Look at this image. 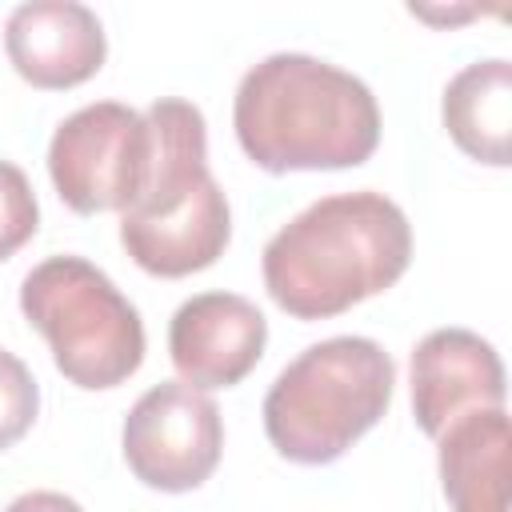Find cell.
<instances>
[{
	"instance_id": "1",
	"label": "cell",
	"mask_w": 512,
	"mask_h": 512,
	"mask_svg": "<svg viewBox=\"0 0 512 512\" xmlns=\"http://www.w3.org/2000/svg\"><path fill=\"white\" fill-rule=\"evenodd\" d=\"M412 260V224L384 192H336L296 212L260 256L268 296L296 320L340 316L392 288Z\"/></svg>"
},
{
	"instance_id": "2",
	"label": "cell",
	"mask_w": 512,
	"mask_h": 512,
	"mask_svg": "<svg viewBox=\"0 0 512 512\" xmlns=\"http://www.w3.org/2000/svg\"><path fill=\"white\" fill-rule=\"evenodd\" d=\"M232 128L264 172L356 168L380 144V108L360 76L308 52H272L240 76Z\"/></svg>"
},
{
	"instance_id": "3",
	"label": "cell",
	"mask_w": 512,
	"mask_h": 512,
	"mask_svg": "<svg viewBox=\"0 0 512 512\" xmlns=\"http://www.w3.org/2000/svg\"><path fill=\"white\" fill-rule=\"evenodd\" d=\"M144 120L152 156L136 200L120 212V244L152 276H192L216 264L232 236L228 196L208 172L204 112L180 96H160Z\"/></svg>"
},
{
	"instance_id": "4",
	"label": "cell",
	"mask_w": 512,
	"mask_h": 512,
	"mask_svg": "<svg viewBox=\"0 0 512 512\" xmlns=\"http://www.w3.org/2000/svg\"><path fill=\"white\" fill-rule=\"evenodd\" d=\"M396 364L368 336H328L280 368L264 396V432L292 464L340 460L392 404Z\"/></svg>"
},
{
	"instance_id": "5",
	"label": "cell",
	"mask_w": 512,
	"mask_h": 512,
	"mask_svg": "<svg viewBox=\"0 0 512 512\" xmlns=\"http://www.w3.org/2000/svg\"><path fill=\"white\" fill-rule=\"evenodd\" d=\"M20 312L76 388H116L144 360L136 304L84 256H48L20 284Z\"/></svg>"
},
{
	"instance_id": "6",
	"label": "cell",
	"mask_w": 512,
	"mask_h": 512,
	"mask_svg": "<svg viewBox=\"0 0 512 512\" xmlns=\"http://www.w3.org/2000/svg\"><path fill=\"white\" fill-rule=\"evenodd\" d=\"M152 156V132L144 112L120 100H96L64 116L48 140V176L60 200L80 212H124Z\"/></svg>"
},
{
	"instance_id": "7",
	"label": "cell",
	"mask_w": 512,
	"mask_h": 512,
	"mask_svg": "<svg viewBox=\"0 0 512 512\" xmlns=\"http://www.w3.org/2000/svg\"><path fill=\"white\" fill-rule=\"evenodd\" d=\"M120 444L140 484L156 492H192L220 464V408L184 380H160L128 408Z\"/></svg>"
},
{
	"instance_id": "8",
	"label": "cell",
	"mask_w": 512,
	"mask_h": 512,
	"mask_svg": "<svg viewBox=\"0 0 512 512\" xmlns=\"http://www.w3.org/2000/svg\"><path fill=\"white\" fill-rule=\"evenodd\" d=\"M268 320L236 292H200L172 312L168 356L192 388H232L264 356Z\"/></svg>"
},
{
	"instance_id": "9",
	"label": "cell",
	"mask_w": 512,
	"mask_h": 512,
	"mask_svg": "<svg viewBox=\"0 0 512 512\" xmlns=\"http://www.w3.org/2000/svg\"><path fill=\"white\" fill-rule=\"evenodd\" d=\"M504 364L496 348L468 328H432L412 348V412L424 436H440L452 420L504 408Z\"/></svg>"
},
{
	"instance_id": "10",
	"label": "cell",
	"mask_w": 512,
	"mask_h": 512,
	"mask_svg": "<svg viewBox=\"0 0 512 512\" xmlns=\"http://www.w3.org/2000/svg\"><path fill=\"white\" fill-rule=\"evenodd\" d=\"M4 52L32 88H72L100 72L108 40L88 4L28 0L8 12Z\"/></svg>"
},
{
	"instance_id": "11",
	"label": "cell",
	"mask_w": 512,
	"mask_h": 512,
	"mask_svg": "<svg viewBox=\"0 0 512 512\" xmlns=\"http://www.w3.org/2000/svg\"><path fill=\"white\" fill-rule=\"evenodd\" d=\"M440 484L452 512H508L512 500V424L504 408H480L436 436Z\"/></svg>"
},
{
	"instance_id": "12",
	"label": "cell",
	"mask_w": 512,
	"mask_h": 512,
	"mask_svg": "<svg viewBox=\"0 0 512 512\" xmlns=\"http://www.w3.org/2000/svg\"><path fill=\"white\" fill-rule=\"evenodd\" d=\"M440 112L460 152L480 164L504 168L512 140V64L504 56L464 64L448 80Z\"/></svg>"
},
{
	"instance_id": "13",
	"label": "cell",
	"mask_w": 512,
	"mask_h": 512,
	"mask_svg": "<svg viewBox=\"0 0 512 512\" xmlns=\"http://www.w3.org/2000/svg\"><path fill=\"white\" fill-rule=\"evenodd\" d=\"M40 412V388L28 364L0 348V448H12Z\"/></svg>"
},
{
	"instance_id": "14",
	"label": "cell",
	"mask_w": 512,
	"mask_h": 512,
	"mask_svg": "<svg viewBox=\"0 0 512 512\" xmlns=\"http://www.w3.org/2000/svg\"><path fill=\"white\" fill-rule=\"evenodd\" d=\"M36 224H40V208L24 168L0 160V260L20 252L36 236Z\"/></svg>"
},
{
	"instance_id": "15",
	"label": "cell",
	"mask_w": 512,
	"mask_h": 512,
	"mask_svg": "<svg viewBox=\"0 0 512 512\" xmlns=\"http://www.w3.org/2000/svg\"><path fill=\"white\" fill-rule=\"evenodd\" d=\"M4 512H84L72 496H64V492H48V488H40V492H24V496H16Z\"/></svg>"
}]
</instances>
